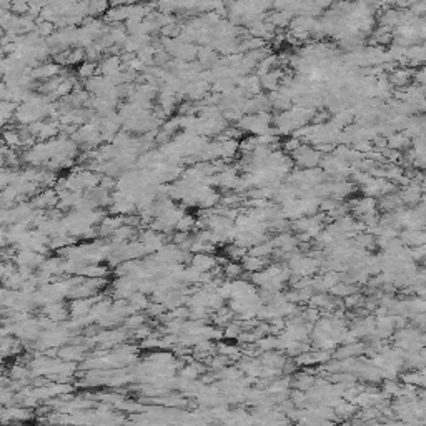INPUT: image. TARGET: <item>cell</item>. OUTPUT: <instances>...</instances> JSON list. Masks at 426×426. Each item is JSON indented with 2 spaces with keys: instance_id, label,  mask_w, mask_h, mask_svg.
<instances>
[{
  "instance_id": "3957f363",
  "label": "cell",
  "mask_w": 426,
  "mask_h": 426,
  "mask_svg": "<svg viewBox=\"0 0 426 426\" xmlns=\"http://www.w3.org/2000/svg\"><path fill=\"white\" fill-rule=\"evenodd\" d=\"M130 17V5H120V7H109L105 12L103 20L106 24H125V20Z\"/></svg>"
},
{
  "instance_id": "30bf717a",
  "label": "cell",
  "mask_w": 426,
  "mask_h": 426,
  "mask_svg": "<svg viewBox=\"0 0 426 426\" xmlns=\"http://www.w3.org/2000/svg\"><path fill=\"white\" fill-rule=\"evenodd\" d=\"M85 60V49H80V47H73V49L69 50V55H67V63L65 65H80Z\"/></svg>"
},
{
  "instance_id": "52a82bcc",
  "label": "cell",
  "mask_w": 426,
  "mask_h": 426,
  "mask_svg": "<svg viewBox=\"0 0 426 426\" xmlns=\"http://www.w3.org/2000/svg\"><path fill=\"white\" fill-rule=\"evenodd\" d=\"M55 30H57V27H55V24H53V22L37 18V22H35V30H33V32H37L38 37L49 38L50 35H53V33H55Z\"/></svg>"
},
{
  "instance_id": "277c9868",
  "label": "cell",
  "mask_w": 426,
  "mask_h": 426,
  "mask_svg": "<svg viewBox=\"0 0 426 426\" xmlns=\"http://www.w3.org/2000/svg\"><path fill=\"white\" fill-rule=\"evenodd\" d=\"M109 7V0H87V15L93 18L98 15H105Z\"/></svg>"
},
{
  "instance_id": "2e32d148",
  "label": "cell",
  "mask_w": 426,
  "mask_h": 426,
  "mask_svg": "<svg viewBox=\"0 0 426 426\" xmlns=\"http://www.w3.org/2000/svg\"><path fill=\"white\" fill-rule=\"evenodd\" d=\"M7 95H9V85L2 80L0 82V100H7Z\"/></svg>"
},
{
  "instance_id": "ba28073f",
  "label": "cell",
  "mask_w": 426,
  "mask_h": 426,
  "mask_svg": "<svg viewBox=\"0 0 426 426\" xmlns=\"http://www.w3.org/2000/svg\"><path fill=\"white\" fill-rule=\"evenodd\" d=\"M413 72H415V70H413ZM413 72L408 70V69H396L395 72H393V75L390 77L391 78V83L399 85V87L408 85V82L413 78Z\"/></svg>"
},
{
  "instance_id": "7c38bea8",
  "label": "cell",
  "mask_w": 426,
  "mask_h": 426,
  "mask_svg": "<svg viewBox=\"0 0 426 426\" xmlns=\"http://www.w3.org/2000/svg\"><path fill=\"white\" fill-rule=\"evenodd\" d=\"M193 226H197V222H195V218H193L191 215H185L183 213V217L178 220L177 225H175V228H178L180 231H185V233H188V230H191Z\"/></svg>"
},
{
  "instance_id": "5b68a950",
  "label": "cell",
  "mask_w": 426,
  "mask_h": 426,
  "mask_svg": "<svg viewBox=\"0 0 426 426\" xmlns=\"http://www.w3.org/2000/svg\"><path fill=\"white\" fill-rule=\"evenodd\" d=\"M191 266L195 270H198V271H208L211 266H215V260H213L211 257H208V255H205V253H197L195 257H193V260H191Z\"/></svg>"
},
{
  "instance_id": "6da1fadb",
  "label": "cell",
  "mask_w": 426,
  "mask_h": 426,
  "mask_svg": "<svg viewBox=\"0 0 426 426\" xmlns=\"http://www.w3.org/2000/svg\"><path fill=\"white\" fill-rule=\"evenodd\" d=\"M62 72V67L55 62H45V63H38L37 67L30 69V77L33 80H49L57 77L58 73Z\"/></svg>"
},
{
  "instance_id": "ac0fdd59",
  "label": "cell",
  "mask_w": 426,
  "mask_h": 426,
  "mask_svg": "<svg viewBox=\"0 0 426 426\" xmlns=\"http://www.w3.org/2000/svg\"><path fill=\"white\" fill-rule=\"evenodd\" d=\"M110 7H120V5H129V0H109Z\"/></svg>"
},
{
  "instance_id": "e0dca14e",
  "label": "cell",
  "mask_w": 426,
  "mask_h": 426,
  "mask_svg": "<svg viewBox=\"0 0 426 426\" xmlns=\"http://www.w3.org/2000/svg\"><path fill=\"white\" fill-rule=\"evenodd\" d=\"M5 245H9L7 243V228L4 225H0V248L5 246Z\"/></svg>"
},
{
  "instance_id": "9c48e42d",
  "label": "cell",
  "mask_w": 426,
  "mask_h": 426,
  "mask_svg": "<svg viewBox=\"0 0 426 426\" xmlns=\"http://www.w3.org/2000/svg\"><path fill=\"white\" fill-rule=\"evenodd\" d=\"M97 67H98V63H97V62H90V60H83V62L80 63V67L77 69L78 77H80V78H83V80L93 77V75H95V73H97Z\"/></svg>"
},
{
  "instance_id": "7a4b0ae2",
  "label": "cell",
  "mask_w": 426,
  "mask_h": 426,
  "mask_svg": "<svg viewBox=\"0 0 426 426\" xmlns=\"http://www.w3.org/2000/svg\"><path fill=\"white\" fill-rule=\"evenodd\" d=\"M57 203H58V193L55 190H50V188L37 193V195L33 197V200H32L33 208H40V210L52 208V206H55Z\"/></svg>"
},
{
  "instance_id": "4fadbf2b",
  "label": "cell",
  "mask_w": 426,
  "mask_h": 426,
  "mask_svg": "<svg viewBox=\"0 0 426 426\" xmlns=\"http://www.w3.org/2000/svg\"><path fill=\"white\" fill-rule=\"evenodd\" d=\"M243 266L248 271H260V270H262V266H263V260H260V257L250 255V257L245 258Z\"/></svg>"
},
{
  "instance_id": "9a60e30c",
  "label": "cell",
  "mask_w": 426,
  "mask_h": 426,
  "mask_svg": "<svg viewBox=\"0 0 426 426\" xmlns=\"http://www.w3.org/2000/svg\"><path fill=\"white\" fill-rule=\"evenodd\" d=\"M225 273H226V276H237V275L242 273V266L237 265V263H231L225 268Z\"/></svg>"
},
{
  "instance_id": "8992f818",
  "label": "cell",
  "mask_w": 426,
  "mask_h": 426,
  "mask_svg": "<svg viewBox=\"0 0 426 426\" xmlns=\"http://www.w3.org/2000/svg\"><path fill=\"white\" fill-rule=\"evenodd\" d=\"M2 143L7 145L9 148H20L22 142H20V133L15 129H5L2 132Z\"/></svg>"
},
{
  "instance_id": "8fae6325",
  "label": "cell",
  "mask_w": 426,
  "mask_h": 426,
  "mask_svg": "<svg viewBox=\"0 0 426 426\" xmlns=\"http://www.w3.org/2000/svg\"><path fill=\"white\" fill-rule=\"evenodd\" d=\"M9 376L13 379V381H20V379H25L30 376V371L27 370V366H24L22 363H15L9 371Z\"/></svg>"
},
{
  "instance_id": "5bb4252c",
  "label": "cell",
  "mask_w": 426,
  "mask_h": 426,
  "mask_svg": "<svg viewBox=\"0 0 426 426\" xmlns=\"http://www.w3.org/2000/svg\"><path fill=\"white\" fill-rule=\"evenodd\" d=\"M145 323V316L143 315H140L138 311H135V313H132V315H129L126 316V320H125V326L126 328H138V326H142Z\"/></svg>"
}]
</instances>
